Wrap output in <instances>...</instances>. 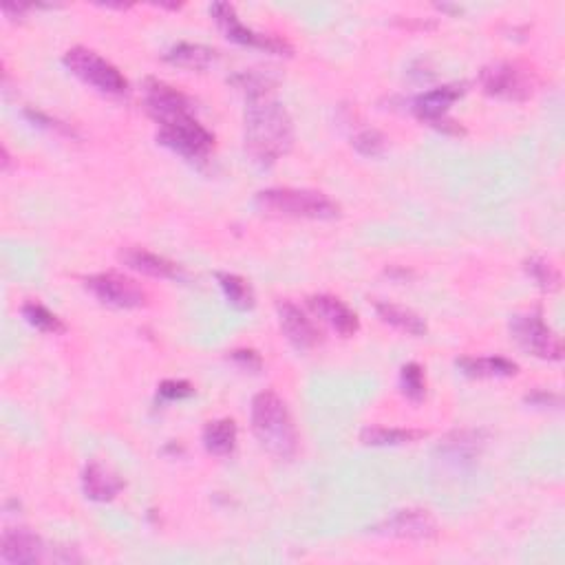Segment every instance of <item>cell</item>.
Segmentation results:
<instances>
[{"label": "cell", "instance_id": "11", "mask_svg": "<svg viewBox=\"0 0 565 565\" xmlns=\"http://www.w3.org/2000/svg\"><path fill=\"white\" fill-rule=\"evenodd\" d=\"M84 285L98 301L117 309H137L148 303V294L142 287L120 272L93 274Z\"/></svg>", "mask_w": 565, "mask_h": 565}, {"label": "cell", "instance_id": "4", "mask_svg": "<svg viewBox=\"0 0 565 565\" xmlns=\"http://www.w3.org/2000/svg\"><path fill=\"white\" fill-rule=\"evenodd\" d=\"M65 67L80 78L84 84L98 89L106 95H124L129 91V82L122 76V71L109 60L102 58L98 51L87 49V47H73L65 53Z\"/></svg>", "mask_w": 565, "mask_h": 565}, {"label": "cell", "instance_id": "28", "mask_svg": "<svg viewBox=\"0 0 565 565\" xmlns=\"http://www.w3.org/2000/svg\"><path fill=\"white\" fill-rule=\"evenodd\" d=\"M351 144H354V148L360 155L378 157V155L385 153L387 137L376 129H362L354 135V142H351Z\"/></svg>", "mask_w": 565, "mask_h": 565}, {"label": "cell", "instance_id": "31", "mask_svg": "<svg viewBox=\"0 0 565 565\" xmlns=\"http://www.w3.org/2000/svg\"><path fill=\"white\" fill-rule=\"evenodd\" d=\"M230 358L237 362L239 367L248 369V371H259L261 365H263L261 356L254 349H234L232 354H230Z\"/></svg>", "mask_w": 565, "mask_h": 565}, {"label": "cell", "instance_id": "23", "mask_svg": "<svg viewBox=\"0 0 565 565\" xmlns=\"http://www.w3.org/2000/svg\"><path fill=\"white\" fill-rule=\"evenodd\" d=\"M426 437L424 431L418 429H393V426H367L360 433V440L367 446H402L418 442Z\"/></svg>", "mask_w": 565, "mask_h": 565}, {"label": "cell", "instance_id": "17", "mask_svg": "<svg viewBox=\"0 0 565 565\" xmlns=\"http://www.w3.org/2000/svg\"><path fill=\"white\" fill-rule=\"evenodd\" d=\"M120 261L135 272H142L146 276H155V279H177L179 268L164 257H159L155 252H148L144 248H124L120 252Z\"/></svg>", "mask_w": 565, "mask_h": 565}, {"label": "cell", "instance_id": "24", "mask_svg": "<svg viewBox=\"0 0 565 565\" xmlns=\"http://www.w3.org/2000/svg\"><path fill=\"white\" fill-rule=\"evenodd\" d=\"M217 281H219V287L223 290V294H226L228 303L232 307L243 309V312H245V309H252L254 303H257V298H254V292H252V285L245 279H241L239 274L219 272Z\"/></svg>", "mask_w": 565, "mask_h": 565}, {"label": "cell", "instance_id": "2", "mask_svg": "<svg viewBox=\"0 0 565 565\" xmlns=\"http://www.w3.org/2000/svg\"><path fill=\"white\" fill-rule=\"evenodd\" d=\"M252 433L270 455L290 460L298 451V431L285 400L274 391H261L252 400Z\"/></svg>", "mask_w": 565, "mask_h": 565}, {"label": "cell", "instance_id": "10", "mask_svg": "<svg viewBox=\"0 0 565 565\" xmlns=\"http://www.w3.org/2000/svg\"><path fill=\"white\" fill-rule=\"evenodd\" d=\"M144 104L148 115L159 126L173 124L177 120H184V117L195 115V102L188 98L186 93H181L179 89L170 87L164 80H146L144 87Z\"/></svg>", "mask_w": 565, "mask_h": 565}, {"label": "cell", "instance_id": "9", "mask_svg": "<svg viewBox=\"0 0 565 565\" xmlns=\"http://www.w3.org/2000/svg\"><path fill=\"white\" fill-rule=\"evenodd\" d=\"M510 332H513V338L517 340L519 347L528 351L530 356L541 360H561V340L539 314L515 316L513 323H510Z\"/></svg>", "mask_w": 565, "mask_h": 565}, {"label": "cell", "instance_id": "16", "mask_svg": "<svg viewBox=\"0 0 565 565\" xmlns=\"http://www.w3.org/2000/svg\"><path fill=\"white\" fill-rule=\"evenodd\" d=\"M82 488H84V495H87L89 499L106 504V501H113L117 495L122 493L124 482H122V477L113 471V468L93 460L87 464V468H84V473H82Z\"/></svg>", "mask_w": 565, "mask_h": 565}, {"label": "cell", "instance_id": "26", "mask_svg": "<svg viewBox=\"0 0 565 565\" xmlns=\"http://www.w3.org/2000/svg\"><path fill=\"white\" fill-rule=\"evenodd\" d=\"M400 389L404 396H407L411 402H422L426 396V378H424V369L418 365V362H409L404 365L400 371Z\"/></svg>", "mask_w": 565, "mask_h": 565}, {"label": "cell", "instance_id": "20", "mask_svg": "<svg viewBox=\"0 0 565 565\" xmlns=\"http://www.w3.org/2000/svg\"><path fill=\"white\" fill-rule=\"evenodd\" d=\"M484 440L477 431H455L440 444V453L453 464H468L482 451Z\"/></svg>", "mask_w": 565, "mask_h": 565}, {"label": "cell", "instance_id": "27", "mask_svg": "<svg viewBox=\"0 0 565 565\" xmlns=\"http://www.w3.org/2000/svg\"><path fill=\"white\" fill-rule=\"evenodd\" d=\"M526 272L532 276V281H535L541 287V290H546V292L559 290L561 274L550 261L530 259V261H526Z\"/></svg>", "mask_w": 565, "mask_h": 565}, {"label": "cell", "instance_id": "29", "mask_svg": "<svg viewBox=\"0 0 565 565\" xmlns=\"http://www.w3.org/2000/svg\"><path fill=\"white\" fill-rule=\"evenodd\" d=\"M159 396L164 400H184L195 396V387L186 380H164L159 385Z\"/></svg>", "mask_w": 565, "mask_h": 565}, {"label": "cell", "instance_id": "12", "mask_svg": "<svg viewBox=\"0 0 565 565\" xmlns=\"http://www.w3.org/2000/svg\"><path fill=\"white\" fill-rule=\"evenodd\" d=\"M378 535L393 537V539H411V541H429L437 537V524L429 515V510L407 508L398 510L387 517L382 524L376 526Z\"/></svg>", "mask_w": 565, "mask_h": 565}, {"label": "cell", "instance_id": "8", "mask_svg": "<svg viewBox=\"0 0 565 565\" xmlns=\"http://www.w3.org/2000/svg\"><path fill=\"white\" fill-rule=\"evenodd\" d=\"M464 95V84H444L418 95L413 102V113L420 117L422 122L435 126L437 131L449 135H464L466 131L460 124L449 120V109Z\"/></svg>", "mask_w": 565, "mask_h": 565}, {"label": "cell", "instance_id": "6", "mask_svg": "<svg viewBox=\"0 0 565 565\" xmlns=\"http://www.w3.org/2000/svg\"><path fill=\"white\" fill-rule=\"evenodd\" d=\"M157 142L186 159H206L215 148V135L195 115H190L173 124L159 126Z\"/></svg>", "mask_w": 565, "mask_h": 565}, {"label": "cell", "instance_id": "19", "mask_svg": "<svg viewBox=\"0 0 565 565\" xmlns=\"http://www.w3.org/2000/svg\"><path fill=\"white\" fill-rule=\"evenodd\" d=\"M164 60L179 69L206 71L217 60V51L206 45H197V42H179L173 49H168Z\"/></svg>", "mask_w": 565, "mask_h": 565}, {"label": "cell", "instance_id": "14", "mask_svg": "<svg viewBox=\"0 0 565 565\" xmlns=\"http://www.w3.org/2000/svg\"><path fill=\"white\" fill-rule=\"evenodd\" d=\"M45 546L34 532L27 528H9L5 530L3 541H0V557L5 563L12 565H31L42 559Z\"/></svg>", "mask_w": 565, "mask_h": 565}, {"label": "cell", "instance_id": "21", "mask_svg": "<svg viewBox=\"0 0 565 565\" xmlns=\"http://www.w3.org/2000/svg\"><path fill=\"white\" fill-rule=\"evenodd\" d=\"M376 314L382 323L400 329V332L409 336H424L426 334V323L411 309L393 303H376Z\"/></svg>", "mask_w": 565, "mask_h": 565}, {"label": "cell", "instance_id": "5", "mask_svg": "<svg viewBox=\"0 0 565 565\" xmlns=\"http://www.w3.org/2000/svg\"><path fill=\"white\" fill-rule=\"evenodd\" d=\"M479 82L488 95L510 102H526L535 93V76L519 62H495L482 71Z\"/></svg>", "mask_w": 565, "mask_h": 565}, {"label": "cell", "instance_id": "18", "mask_svg": "<svg viewBox=\"0 0 565 565\" xmlns=\"http://www.w3.org/2000/svg\"><path fill=\"white\" fill-rule=\"evenodd\" d=\"M457 369L471 378H510L517 376V362L504 356H464L457 360Z\"/></svg>", "mask_w": 565, "mask_h": 565}, {"label": "cell", "instance_id": "25", "mask_svg": "<svg viewBox=\"0 0 565 565\" xmlns=\"http://www.w3.org/2000/svg\"><path fill=\"white\" fill-rule=\"evenodd\" d=\"M23 316L27 318V323L31 327H36L45 334L56 336V334L67 332V325L62 323V318H58L56 314L49 312V309L45 305H40V303H25L23 305Z\"/></svg>", "mask_w": 565, "mask_h": 565}, {"label": "cell", "instance_id": "30", "mask_svg": "<svg viewBox=\"0 0 565 565\" xmlns=\"http://www.w3.org/2000/svg\"><path fill=\"white\" fill-rule=\"evenodd\" d=\"M25 115L29 117L31 122L38 124V126H45V129H49V131H56V133H62V135H69V137L76 135V133H73L71 126L58 122L56 117H49V115L40 113V111H34V109H27V111H25Z\"/></svg>", "mask_w": 565, "mask_h": 565}, {"label": "cell", "instance_id": "15", "mask_svg": "<svg viewBox=\"0 0 565 565\" xmlns=\"http://www.w3.org/2000/svg\"><path fill=\"white\" fill-rule=\"evenodd\" d=\"M309 307L316 316H321L323 321L338 332L340 336H354L360 329V321L354 309H349L340 298L329 296V294H318L309 298Z\"/></svg>", "mask_w": 565, "mask_h": 565}, {"label": "cell", "instance_id": "3", "mask_svg": "<svg viewBox=\"0 0 565 565\" xmlns=\"http://www.w3.org/2000/svg\"><path fill=\"white\" fill-rule=\"evenodd\" d=\"M257 206L272 217L334 221L343 212L332 197L318 190L301 188H268L257 195Z\"/></svg>", "mask_w": 565, "mask_h": 565}, {"label": "cell", "instance_id": "1", "mask_svg": "<svg viewBox=\"0 0 565 565\" xmlns=\"http://www.w3.org/2000/svg\"><path fill=\"white\" fill-rule=\"evenodd\" d=\"M294 146V124L272 91L248 98L245 109V148L261 166H272Z\"/></svg>", "mask_w": 565, "mask_h": 565}, {"label": "cell", "instance_id": "32", "mask_svg": "<svg viewBox=\"0 0 565 565\" xmlns=\"http://www.w3.org/2000/svg\"><path fill=\"white\" fill-rule=\"evenodd\" d=\"M526 402H530V404H537V407H559V404H561V398L557 396V393H552V391L537 389L535 393H528V396H526Z\"/></svg>", "mask_w": 565, "mask_h": 565}, {"label": "cell", "instance_id": "7", "mask_svg": "<svg viewBox=\"0 0 565 565\" xmlns=\"http://www.w3.org/2000/svg\"><path fill=\"white\" fill-rule=\"evenodd\" d=\"M210 16L215 18V23L219 25L223 34H226V38L237 42V45L263 49L268 53H276V56H292L294 49L290 42H287L285 38L259 34V31L245 27L241 23V18L237 16V9H234L230 3H215L210 7Z\"/></svg>", "mask_w": 565, "mask_h": 565}, {"label": "cell", "instance_id": "22", "mask_svg": "<svg viewBox=\"0 0 565 565\" xmlns=\"http://www.w3.org/2000/svg\"><path fill=\"white\" fill-rule=\"evenodd\" d=\"M204 446L208 453L226 457L237 449V424L230 418L208 422L204 429Z\"/></svg>", "mask_w": 565, "mask_h": 565}, {"label": "cell", "instance_id": "13", "mask_svg": "<svg viewBox=\"0 0 565 565\" xmlns=\"http://www.w3.org/2000/svg\"><path fill=\"white\" fill-rule=\"evenodd\" d=\"M276 312H279V323L285 338L290 340L298 351H309L323 343L321 329H318L312 318H307L303 309L292 301H281L276 305Z\"/></svg>", "mask_w": 565, "mask_h": 565}]
</instances>
